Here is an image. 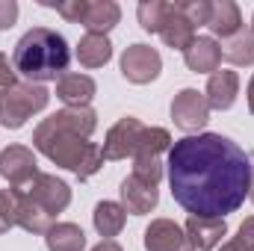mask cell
Listing matches in <instances>:
<instances>
[{"label": "cell", "mask_w": 254, "mask_h": 251, "mask_svg": "<svg viewBox=\"0 0 254 251\" xmlns=\"http://www.w3.org/2000/svg\"><path fill=\"white\" fill-rule=\"evenodd\" d=\"M219 251H234V246H231V243H225V246H222Z\"/></svg>", "instance_id": "35"}, {"label": "cell", "mask_w": 254, "mask_h": 251, "mask_svg": "<svg viewBox=\"0 0 254 251\" xmlns=\"http://www.w3.org/2000/svg\"><path fill=\"white\" fill-rule=\"evenodd\" d=\"M249 110L254 113V77H252V83H249Z\"/></svg>", "instance_id": "32"}, {"label": "cell", "mask_w": 254, "mask_h": 251, "mask_svg": "<svg viewBox=\"0 0 254 251\" xmlns=\"http://www.w3.org/2000/svg\"><path fill=\"white\" fill-rule=\"evenodd\" d=\"M175 9L192 27H207V21H210V3L207 0H181V3H175Z\"/></svg>", "instance_id": "26"}, {"label": "cell", "mask_w": 254, "mask_h": 251, "mask_svg": "<svg viewBox=\"0 0 254 251\" xmlns=\"http://www.w3.org/2000/svg\"><path fill=\"white\" fill-rule=\"evenodd\" d=\"M184 60H187V68L195 74H216L222 65L219 42L210 36H195V42L184 51Z\"/></svg>", "instance_id": "14"}, {"label": "cell", "mask_w": 254, "mask_h": 251, "mask_svg": "<svg viewBox=\"0 0 254 251\" xmlns=\"http://www.w3.org/2000/svg\"><path fill=\"white\" fill-rule=\"evenodd\" d=\"M0 210L6 216V222L15 228H24L27 234H48L54 228V216L45 213L30 195H24L21 189H0Z\"/></svg>", "instance_id": "6"}, {"label": "cell", "mask_w": 254, "mask_h": 251, "mask_svg": "<svg viewBox=\"0 0 254 251\" xmlns=\"http://www.w3.org/2000/svg\"><path fill=\"white\" fill-rule=\"evenodd\" d=\"M187 240H190L192 251H210L222 243V237L228 234V222L225 219H198L190 216L187 219Z\"/></svg>", "instance_id": "13"}, {"label": "cell", "mask_w": 254, "mask_h": 251, "mask_svg": "<svg viewBox=\"0 0 254 251\" xmlns=\"http://www.w3.org/2000/svg\"><path fill=\"white\" fill-rule=\"evenodd\" d=\"M24 195H30L45 213H51V216H57V213H63L65 207L71 204V187L60 181L57 175H45V172H39L27 187H21Z\"/></svg>", "instance_id": "7"}, {"label": "cell", "mask_w": 254, "mask_h": 251, "mask_svg": "<svg viewBox=\"0 0 254 251\" xmlns=\"http://www.w3.org/2000/svg\"><path fill=\"white\" fill-rule=\"evenodd\" d=\"M122 207H125L127 213H133V216H145V213H151L154 207H157V201H160V192L154 187H145V184H139L133 175L122 181Z\"/></svg>", "instance_id": "16"}, {"label": "cell", "mask_w": 254, "mask_h": 251, "mask_svg": "<svg viewBox=\"0 0 254 251\" xmlns=\"http://www.w3.org/2000/svg\"><path fill=\"white\" fill-rule=\"evenodd\" d=\"M252 30H254V18H252Z\"/></svg>", "instance_id": "36"}, {"label": "cell", "mask_w": 254, "mask_h": 251, "mask_svg": "<svg viewBox=\"0 0 254 251\" xmlns=\"http://www.w3.org/2000/svg\"><path fill=\"white\" fill-rule=\"evenodd\" d=\"M237 95H240L237 71H216V74H210L207 89H204V98H207L210 110H219V113L231 110L237 104Z\"/></svg>", "instance_id": "12"}, {"label": "cell", "mask_w": 254, "mask_h": 251, "mask_svg": "<svg viewBox=\"0 0 254 251\" xmlns=\"http://www.w3.org/2000/svg\"><path fill=\"white\" fill-rule=\"evenodd\" d=\"M163 71V60L151 45H130L122 54V77L127 83L145 86L151 80H157Z\"/></svg>", "instance_id": "8"}, {"label": "cell", "mask_w": 254, "mask_h": 251, "mask_svg": "<svg viewBox=\"0 0 254 251\" xmlns=\"http://www.w3.org/2000/svg\"><path fill=\"white\" fill-rule=\"evenodd\" d=\"M95 127L98 116L92 107H65L33 130V148L60 169L74 172L80 181H89L104 169L101 145L89 142Z\"/></svg>", "instance_id": "2"}, {"label": "cell", "mask_w": 254, "mask_h": 251, "mask_svg": "<svg viewBox=\"0 0 254 251\" xmlns=\"http://www.w3.org/2000/svg\"><path fill=\"white\" fill-rule=\"evenodd\" d=\"M222 60H228L231 65H254V30H240L231 39H222L219 45Z\"/></svg>", "instance_id": "23"}, {"label": "cell", "mask_w": 254, "mask_h": 251, "mask_svg": "<svg viewBox=\"0 0 254 251\" xmlns=\"http://www.w3.org/2000/svg\"><path fill=\"white\" fill-rule=\"evenodd\" d=\"M113 60V45L107 36H95V33H86L77 45V63L83 68H101Z\"/></svg>", "instance_id": "21"}, {"label": "cell", "mask_w": 254, "mask_h": 251, "mask_svg": "<svg viewBox=\"0 0 254 251\" xmlns=\"http://www.w3.org/2000/svg\"><path fill=\"white\" fill-rule=\"evenodd\" d=\"M145 251H192L187 231L172 219H154L145 228Z\"/></svg>", "instance_id": "11"}, {"label": "cell", "mask_w": 254, "mask_h": 251, "mask_svg": "<svg viewBox=\"0 0 254 251\" xmlns=\"http://www.w3.org/2000/svg\"><path fill=\"white\" fill-rule=\"evenodd\" d=\"M9 228H12V225H9V222H6V216H3V210H0V237H3V234H6V231H9Z\"/></svg>", "instance_id": "33"}, {"label": "cell", "mask_w": 254, "mask_h": 251, "mask_svg": "<svg viewBox=\"0 0 254 251\" xmlns=\"http://www.w3.org/2000/svg\"><path fill=\"white\" fill-rule=\"evenodd\" d=\"M210 33L219 36V39H231L243 30V12L237 3L231 0H219V3H210V21H207Z\"/></svg>", "instance_id": "17"}, {"label": "cell", "mask_w": 254, "mask_h": 251, "mask_svg": "<svg viewBox=\"0 0 254 251\" xmlns=\"http://www.w3.org/2000/svg\"><path fill=\"white\" fill-rule=\"evenodd\" d=\"M172 148V133L166 127H145L136 116H125L110 127L101 151L104 160H127V157H160Z\"/></svg>", "instance_id": "4"}, {"label": "cell", "mask_w": 254, "mask_h": 251, "mask_svg": "<svg viewBox=\"0 0 254 251\" xmlns=\"http://www.w3.org/2000/svg\"><path fill=\"white\" fill-rule=\"evenodd\" d=\"M39 175V163H36V154L24 145H9L0 151V178L9 181L12 189L27 187L33 178Z\"/></svg>", "instance_id": "10"}, {"label": "cell", "mask_w": 254, "mask_h": 251, "mask_svg": "<svg viewBox=\"0 0 254 251\" xmlns=\"http://www.w3.org/2000/svg\"><path fill=\"white\" fill-rule=\"evenodd\" d=\"M249 195H252V201H254V163H252V192Z\"/></svg>", "instance_id": "34"}, {"label": "cell", "mask_w": 254, "mask_h": 251, "mask_svg": "<svg viewBox=\"0 0 254 251\" xmlns=\"http://www.w3.org/2000/svg\"><path fill=\"white\" fill-rule=\"evenodd\" d=\"M51 101V92L36 83H15L0 92V125L6 130H18L36 113H42Z\"/></svg>", "instance_id": "5"}, {"label": "cell", "mask_w": 254, "mask_h": 251, "mask_svg": "<svg viewBox=\"0 0 254 251\" xmlns=\"http://www.w3.org/2000/svg\"><path fill=\"white\" fill-rule=\"evenodd\" d=\"M231 246H234V251H254V216H249L240 225V231L231 240Z\"/></svg>", "instance_id": "28"}, {"label": "cell", "mask_w": 254, "mask_h": 251, "mask_svg": "<svg viewBox=\"0 0 254 251\" xmlns=\"http://www.w3.org/2000/svg\"><path fill=\"white\" fill-rule=\"evenodd\" d=\"M169 9H172V3H163V0H142L139 9H136L142 30H145V33H160L163 24H166V18H169Z\"/></svg>", "instance_id": "24"}, {"label": "cell", "mask_w": 254, "mask_h": 251, "mask_svg": "<svg viewBox=\"0 0 254 251\" xmlns=\"http://www.w3.org/2000/svg\"><path fill=\"white\" fill-rule=\"evenodd\" d=\"M45 246H48V251H83L86 249V234L74 222H57L45 234Z\"/></svg>", "instance_id": "22"}, {"label": "cell", "mask_w": 254, "mask_h": 251, "mask_svg": "<svg viewBox=\"0 0 254 251\" xmlns=\"http://www.w3.org/2000/svg\"><path fill=\"white\" fill-rule=\"evenodd\" d=\"M119 21H122V9L116 0H95L86 6V15H83V27L95 36H107Z\"/></svg>", "instance_id": "18"}, {"label": "cell", "mask_w": 254, "mask_h": 251, "mask_svg": "<svg viewBox=\"0 0 254 251\" xmlns=\"http://www.w3.org/2000/svg\"><path fill=\"white\" fill-rule=\"evenodd\" d=\"M133 178L139 181V184H145V187H160V181H163V163H160V157H136L133 160Z\"/></svg>", "instance_id": "25"}, {"label": "cell", "mask_w": 254, "mask_h": 251, "mask_svg": "<svg viewBox=\"0 0 254 251\" xmlns=\"http://www.w3.org/2000/svg\"><path fill=\"white\" fill-rule=\"evenodd\" d=\"M18 21V3L15 0H0V30H9Z\"/></svg>", "instance_id": "29"}, {"label": "cell", "mask_w": 254, "mask_h": 251, "mask_svg": "<svg viewBox=\"0 0 254 251\" xmlns=\"http://www.w3.org/2000/svg\"><path fill=\"white\" fill-rule=\"evenodd\" d=\"M45 6H51V9H57L60 15H63L65 21H71V24H83V15H86V6H89V0H63V3H51V0H42Z\"/></svg>", "instance_id": "27"}, {"label": "cell", "mask_w": 254, "mask_h": 251, "mask_svg": "<svg viewBox=\"0 0 254 251\" xmlns=\"http://www.w3.org/2000/svg\"><path fill=\"white\" fill-rule=\"evenodd\" d=\"M92 222H95V231L104 237V240H113L122 234L127 222V210L116 201H98L95 204V213H92Z\"/></svg>", "instance_id": "19"}, {"label": "cell", "mask_w": 254, "mask_h": 251, "mask_svg": "<svg viewBox=\"0 0 254 251\" xmlns=\"http://www.w3.org/2000/svg\"><path fill=\"white\" fill-rule=\"evenodd\" d=\"M166 169L175 201L198 219H225L252 192L249 154L222 133H195L172 142Z\"/></svg>", "instance_id": "1"}, {"label": "cell", "mask_w": 254, "mask_h": 251, "mask_svg": "<svg viewBox=\"0 0 254 251\" xmlns=\"http://www.w3.org/2000/svg\"><path fill=\"white\" fill-rule=\"evenodd\" d=\"M95 92H98V86L86 74L65 71L63 77L57 80V98L63 101L65 107H89V101L95 98Z\"/></svg>", "instance_id": "15"}, {"label": "cell", "mask_w": 254, "mask_h": 251, "mask_svg": "<svg viewBox=\"0 0 254 251\" xmlns=\"http://www.w3.org/2000/svg\"><path fill=\"white\" fill-rule=\"evenodd\" d=\"M172 119L175 125L187 133H195L210 122V104L204 98V92L198 89H181L172 101Z\"/></svg>", "instance_id": "9"}, {"label": "cell", "mask_w": 254, "mask_h": 251, "mask_svg": "<svg viewBox=\"0 0 254 251\" xmlns=\"http://www.w3.org/2000/svg\"><path fill=\"white\" fill-rule=\"evenodd\" d=\"M160 36H163V42H166L172 51H187L192 42H195V27H192L190 21L175 9V3H172L169 18H166V24H163Z\"/></svg>", "instance_id": "20"}, {"label": "cell", "mask_w": 254, "mask_h": 251, "mask_svg": "<svg viewBox=\"0 0 254 251\" xmlns=\"http://www.w3.org/2000/svg\"><path fill=\"white\" fill-rule=\"evenodd\" d=\"M92 251H125V249H122L116 240H101V243H98V246H95Z\"/></svg>", "instance_id": "31"}, {"label": "cell", "mask_w": 254, "mask_h": 251, "mask_svg": "<svg viewBox=\"0 0 254 251\" xmlns=\"http://www.w3.org/2000/svg\"><path fill=\"white\" fill-rule=\"evenodd\" d=\"M9 86H15V68L6 60V54H0V92Z\"/></svg>", "instance_id": "30"}, {"label": "cell", "mask_w": 254, "mask_h": 251, "mask_svg": "<svg viewBox=\"0 0 254 251\" xmlns=\"http://www.w3.org/2000/svg\"><path fill=\"white\" fill-rule=\"evenodd\" d=\"M68 63H71L68 42L63 33H57L51 27L27 30L12 51L15 74H21L27 83H36V86H42L45 80H60Z\"/></svg>", "instance_id": "3"}]
</instances>
